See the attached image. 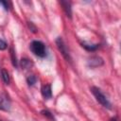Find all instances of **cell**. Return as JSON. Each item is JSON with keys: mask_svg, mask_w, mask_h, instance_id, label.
I'll return each instance as SVG.
<instances>
[{"mask_svg": "<svg viewBox=\"0 0 121 121\" xmlns=\"http://www.w3.org/2000/svg\"><path fill=\"white\" fill-rule=\"evenodd\" d=\"M31 65H32V62H31L29 60H27V59H23V60H21V66H22L23 68L27 69V68H29Z\"/></svg>", "mask_w": 121, "mask_h": 121, "instance_id": "7c38bea8", "label": "cell"}, {"mask_svg": "<svg viewBox=\"0 0 121 121\" xmlns=\"http://www.w3.org/2000/svg\"><path fill=\"white\" fill-rule=\"evenodd\" d=\"M41 113H42L43 116H45L47 119H49L50 121H56V119H55L53 113L50 112L49 111H47V110H43V111L41 112Z\"/></svg>", "mask_w": 121, "mask_h": 121, "instance_id": "30bf717a", "label": "cell"}, {"mask_svg": "<svg viewBox=\"0 0 121 121\" xmlns=\"http://www.w3.org/2000/svg\"><path fill=\"white\" fill-rule=\"evenodd\" d=\"M102 64H103V60L98 56L91 57L88 60V65L90 67H97V66H100Z\"/></svg>", "mask_w": 121, "mask_h": 121, "instance_id": "5b68a950", "label": "cell"}, {"mask_svg": "<svg viewBox=\"0 0 121 121\" xmlns=\"http://www.w3.org/2000/svg\"><path fill=\"white\" fill-rule=\"evenodd\" d=\"M81 45L88 51H95L99 47V44H87L86 43H82Z\"/></svg>", "mask_w": 121, "mask_h": 121, "instance_id": "9c48e42d", "label": "cell"}, {"mask_svg": "<svg viewBox=\"0 0 121 121\" xmlns=\"http://www.w3.org/2000/svg\"><path fill=\"white\" fill-rule=\"evenodd\" d=\"M60 5L63 8V10H64L66 16L69 17V18H71L72 17V9H71L70 2H68V1H60Z\"/></svg>", "mask_w": 121, "mask_h": 121, "instance_id": "52a82bcc", "label": "cell"}, {"mask_svg": "<svg viewBox=\"0 0 121 121\" xmlns=\"http://www.w3.org/2000/svg\"><path fill=\"white\" fill-rule=\"evenodd\" d=\"M42 92V95L45 98V99H49L52 96V90H51V85L50 84H44L42 86L41 89Z\"/></svg>", "mask_w": 121, "mask_h": 121, "instance_id": "8992f818", "label": "cell"}, {"mask_svg": "<svg viewBox=\"0 0 121 121\" xmlns=\"http://www.w3.org/2000/svg\"><path fill=\"white\" fill-rule=\"evenodd\" d=\"M91 92L93 93V95H95V99L98 101V103H100L103 107H105V108H107V109H111V108H112V105H111L110 101L108 100V98L105 96V95L101 92V90H100L99 88L93 86V87L91 88Z\"/></svg>", "mask_w": 121, "mask_h": 121, "instance_id": "6da1fadb", "label": "cell"}, {"mask_svg": "<svg viewBox=\"0 0 121 121\" xmlns=\"http://www.w3.org/2000/svg\"><path fill=\"white\" fill-rule=\"evenodd\" d=\"M10 57H11V62H12V65H13L14 67H17V66H18V62H17V59H16L15 52H14V50H13L12 47L10 48Z\"/></svg>", "mask_w": 121, "mask_h": 121, "instance_id": "8fae6325", "label": "cell"}, {"mask_svg": "<svg viewBox=\"0 0 121 121\" xmlns=\"http://www.w3.org/2000/svg\"><path fill=\"white\" fill-rule=\"evenodd\" d=\"M36 81H37V78H36L34 75H30V76H28V77L26 78V82H27L28 85H30V86L34 85V84L36 83Z\"/></svg>", "mask_w": 121, "mask_h": 121, "instance_id": "4fadbf2b", "label": "cell"}, {"mask_svg": "<svg viewBox=\"0 0 121 121\" xmlns=\"http://www.w3.org/2000/svg\"><path fill=\"white\" fill-rule=\"evenodd\" d=\"M1 76H2V79L4 81L5 84H9L10 78H9V75L8 73V71L6 69H2L1 70Z\"/></svg>", "mask_w": 121, "mask_h": 121, "instance_id": "ba28073f", "label": "cell"}, {"mask_svg": "<svg viewBox=\"0 0 121 121\" xmlns=\"http://www.w3.org/2000/svg\"><path fill=\"white\" fill-rule=\"evenodd\" d=\"M0 110L5 112L10 110V99L6 93L0 94Z\"/></svg>", "mask_w": 121, "mask_h": 121, "instance_id": "277c9868", "label": "cell"}, {"mask_svg": "<svg viewBox=\"0 0 121 121\" xmlns=\"http://www.w3.org/2000/svg\"><path fill=\"white\" fill-rule=\"evenodd\" d=\"M0 5H3V6H4V9H5L6 10L9 9V6H8V3H7V2H5V1H0Z\"/></svg>", "mask_w": 121, "mask_h": 121, "instance_id": "2e32d148", "label": "cell"}, {"mask_svg": "<svg viewBox=\"0 0 121 121\" xmlns=\"http://www.w3.org/2000/svg\"><path fill=\"white\" fill-rule=\"evenodd\" d=\"M111 121H117V119L114 117V118H112V119H111Z\"/></svg>", "mask_w": 121, "mask_h": 121, "instance_id": "e0dca14e", "label": "cell"}, {"mask_svg": "<svg viewBox=\"0 0 121 121\" xmlns=\"http://www.w3.org/2000/svg\"><path fill=\"white\" fill-rule=\"evenodd\" d=\"M27 26H28V28L32 31V32H36L37 31V28H36V26L33 25V23H31V22H27Z\"/></svg>", "mask_w": 121, "mask_h": 121, "instance_id": "5bb4252c", "label": "cell"}, {"mask_svg": "<svg viewBox=\"0 0 121 121\" xmlns=\"http://www.w3.org/2000/svg\"><path fill=\"white\" fill-rule=\"evenodd\" d=\"M7 48V43L5 41H3L1 38H0V49L1 50H5Z\"/></svg>", "mask_w": 121, "mask_h": 121, "instance_id": "9a60e30c", "label": "cell"}, {"mask_svg": "<svg viewBox=\"0 0 121 121\" xmlns=\"http://www.w3.org/2000/svg\"><path fill=\"white\" fill-rule=\"evenodd\" d=\"M56 44H57V47L59 49V51L61 53V55L63 56V58L67 60V61H71V56H70V53H69V50L64 43V41L62 40L61 37H58L56 39Z\"/></svg>", "mask_w": 121, "mask_h": 121, "instance_id": "3957f363", "label": "cell"}, {"mask_svg": "<svg viewBox=\"0 0 121 121\" xmlns=\"http://www.w3.org/2000/svg\"><path fill=\"white\" fill-rule=\"evenodd\" d=\"M30 50L32 51V53L40 58H43L46 56V50H45V45L43 43H42L41 41H33L30 43L29 46Z\"/></svg>", "mask_w": 121, "mask_h": 121, "instance_id": "7a4b0ae2", "label": "cell"}]
</instances>
